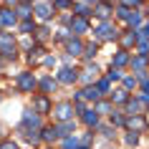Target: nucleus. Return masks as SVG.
I'll return each instance as SVG.
<instances>
[{
	"label": "nucleus",
	"instance_id": "nucleus-1",
	"mask_svg": "<svg viewBox=\"0 0 149 149\" xmlns=\"http://www.w3.org/2000/svg\"><path fill=\"white\" fill-rule=\"evenodd\" d=\"M0 56L5 58V63H15L20 58V48H18V38L10 31H0Z\"/></svg>",
	"mask_w": 149,
	"mask_h": 149
},
{
	"label": "nucleus",
	"instance_id": "nucleus-2",
	"mask_svg": "<svg viewBox=\"0 0 149 149\" xmlns=\"http://www.w3.org/2000/svg\"><path fill=\"white\" fill-rule=\"evenodd\" d=\"M94 40H99V43H114L119 38H121V31H119V25L114 23V20H101V23L94 25Z\"/></svg>",
	"mask_w": 149,
	"mask_h": 149
},
{
	"label": "nucleus",
	"instance_id": "nucleus-3",
	"mask_svg": "<svg viewBox=\"0 0 149 149\" xmlns=\"http://www.w3.org/2000/svg\"><path fill=\"white\" fill-rule=\"evenodd\" d=\"M15 91L18 94H31L33 96V91H38V76L31 68L15 73Z\"/></svg>",
	"mask_w": 149,
	"mask_h": 149
},
{
	"label": "nucleus",
	"instance_id": "nucleus-4",
	"mask_svg": "<svg viewBox=\"0 0 149 149\" xmlns=\"http://www.w3.org/2000/svg\"><path fill=\"white\" fill-rule=\"evenodd\" d=\"M43 119H46V116H40L33 106H25L23 114H20V121H18V124L25 126V129H36V132H40V129L46 126V121H43Z\"/></svg>",
	"mask_w": 149,
	"mask_h": 149
},
{
	"label": "nucleus",
	"instance_id": "nucleus-5",
	"mask_svg": "<svg viewBox=\"0 0 149 149\" xmlns=\"http://www.w3.org/2000/svg\"><path fill=\"white\" fill-rule=\"evenodd\" d=\"M33 15H36L38 23H51L53 18H58V13L53 8V0H38L33 5Z\"/></svg>",
	"mask_w": 149,
	"mask_h": 149
},
{
	"label": "nucleus",
	"instance_id": "nucleus-6",
	"mask_svg": "<svg viewBox=\"0 0 149 149\" xmlns=\"http://www.w3.org/2000/svg\"><path fill=\"white\" fill-rule=\"evenodd\" d=\"M71 119H76L73 101H71V99L56 101V104H53V124H58V121H71Z\"/></svg>",
	"mask_w": 149,
	"mask_h": 149
},
{
	"label": "nucleus",
	"instance_id": "nucleus-7",
	"mask_svg": "<svg viewBox=\"0 0 149 149\" xmlns=\"http://www.w3.org/2000/svg\"><path fill=\"white\" fill-rule=\"evenodd\" d=\"M61 86H73V84H81V68L79 66H61V68L53 73Z\"/></svg>",
	"mask_w": 149,
	"mask_h": 149
},
{
	"label": "nucleus",
	"instance_id": "nucleus-8",
	"mask_svg": "<svg viewBox=\"0 0 149 149\" xmlns=\"http://www.w3.org/2000/svg\"><path fill=\"white\" fill-rule=\"evenodd\" d=\"M101 76H104V73H101V66H99L96 61L81 66V86H94Z\"/></svg>",
	"mask_w": 149,
	"mask_h": 149
},
{
	"label": "nucleus",
	"instance_id": "nucleus-9",
	"mask_svg": "<svg viewBox=\"0 0 149 149\" xmlns=\"http://www.w3.org/2000/svg\"><path fill=\"white\" fill-rule=\"evenodd\" d=\"M31 106L36 111H38L40 116H48V114H53V101H51V96H46V94H36L31 96Z\"/></svg>",
	"mask_w": 149,
	"mask_h": 149
},
{
	"label": "nucleus",
	"instance_id": "nucleus-10",
	"mask_svg": "<svg viewBox=\"0 0 149 149\" xmlns=\"http://www.w3.org/2000/svg\"><path fill=\"white\" fill-rule=\"evenodd\" d=\"M58 79H56L53 73H40L38 76V94H46V96H53L58 91Z\"/></svg>",
	"mask_w": 149,
	"mask_h": 149
},
{
	"label": "nucleus",
	"instance_id": "nucleus-11",
	"mask_svg": "<svg viewBox=\"0 0 149 149\" xmlns=\"http://www.w3.org/2000/svg\"><path fill=\"white\" fill-rule=\"evenodd\" d=\"M15 136L18 139H23L25 144H31V147H38V144H43V139H40V132H36V129H25V126L15 124Z\"/></svg>",
	"mask_w": 149,
	"mask_h": 149
},
{
	"label": "nucleus",
	"instance_id": "nucleus-12",
	"mask_svg": "<svg viewBox=\"0 0 149 149\" xmlns=\"http://www.w3.org/2000/svg\"><path fill=\"white\" fill-rule=\"evenodd\" d=\"M147 129H149V119H147V114H134V116H126V132L144 134Z\"/></svg>",
	"mask_w": 149,
	"mask_h": 149
},
{
	"label": "nucleus",
	"instance_id": "nucleus-13",
	"mask_svg": "<svg viewBox=\"0 0 149 149\" xmlns=\"http://www.w3.org/2000/svg\"><path fill=\"white\" fill-rule=\"evenodd\" d=\"M68 31L76 36V38H84L86 33H91V20H86V18H79V15H73V20H71L68 25Z\"/></svg>",
	"mask_w": 149,
	"mask_h": 149
},
{
	"label": "nucleus",
	"instance_id": "nucleus-14",
	"mask_svg": "<svg viewBox=\"0 0 149 149\" xmlns=\"http://www.w3.org/2000/svg\"><path fill=\"white\" fill-rule=\"evenodd\" d=\"M0 20H3V28L5 31H10V28H18V23H20V18H18L15 8H0Z\"/></svg>",
	"mask_w": 149,
	"mask_h": 149
},
{
	"label": "nucleus",
	"instance_id": "nucleus-15",
	"mask_svg": "<svg viewBox=\"0 0 149 149\" xmlns=\"http://www.w3.org/2000/svg\"><path fill=\"white\" fill-rule=\"evenodd\" d=\"M46 46H43V43H36V46H33V51L28 56H25V61H28V66H33V68H36V66H43V61H46Z\"/></svg>",
	"mask_w": 149,
	"mask_h": 149
},
{
	"label": "nucleus",
	"instance_id": "nucleus-16",
	"mask_svg": "<svg viewBox=\"0 0 149 149\" xmlns=\"http://www.w3.org/2000/svg\"><path fill=\"white\" fill-rule=\"evenodd\" d=\"M84 46H86V40L73 36V38H71L68 43L63 46V53H68L71 58H81V56H84Z\"/></svg>",
	"mask_w": 149,
	"mask_h": 149
},
{
	"label": "nucleus",
	"instance_id": "nucleus-17",
	"mask_svg": "<svg viewBox=\"0 0 149 149\" xmlns=\"http://www.w3.org/2000/svg\"><path fill=\"white\" fill-rule=\"evenodd\" d=\"M114 10H116V5H114V3H106V0H101V3L94 8V18L99 20V23H101V20H111Z\"/></svg>",
	"mask_w": 149,
	"mask_h": 149
},
{
	"label": "nucleus",
	"instance_id": "nucleus-18",
	"mask_svg": "<svg viewBox=\"0 0 149 149\" xmlns=\"http://www.w3.org/2000/svg\"><path fill=\"white\" fill-rule=\"evenodd\" d=\"M101 51V43L99 40H86V46H84V56H81V63L86 66V63H94L96 56Z\"/></svg>",
	"mask_w": 149,
	"mask_h": 149
},
{
	"label": "nucleus",
	"instance_id": "nucleus-19",
	"mask_svg": "<svg viewBox=\"0 0 149 149\" xmlns=\"http://www.w3.org/2000/svg\"><path fill=\"white\" fill-rule=\"evenodd\" d=\"M116 132H119V129H116V126H111L109 121H106V119H104L101 124H99V129H96V134L101 136V141H104V144H111V141L116 139Z\"/></svg>",
	"mask_w": 149,
	"mask_h": 149
},
{
	"label": "nucleus",
	"instance_id": "nucleus-20",
	"mask_svg": "<svg viewBox=\"0 0 149 149\" xmlns=\"http://www.w3.org/2000/svg\"><path fill=\"white\" fill-rule=\"evenodd\" d=\"M124 111H126V116H134V114H149L147 106L141 104V99H139L136 94H132V99L124 104Z\"/></svg>",
	"mask_w": 149,
	"mask_h": 149
},
{
	"label": "nucleus",
	"instance_id": "nucleus-21",
	"mask_svg": "<svg viewBox=\"0 0 149 149\" xmlns=\"http://www.w3.org/2000/svg\"><path fill=\"white\" fill-rule=\"evenodd\" d=\"M129 63H132V51L116 48V53L111 56V66H114V68H126Z\"/></svg>",
	"mask_w": 149,
	"mask_h": 149
},
{
	"label": "nucleus",
	"instance_id": "nucleus-22",
	"mask_svg": "<svg viewBox=\"0 0 149 149\" xmlns=\"http://www.w3.org/2000/svg\"><path fill=\"white\" fill-rule=\"evenodd\" d=\"M79 121L84 124V129H99V124H101L104 119L99 116V114H96V109L91 106V109H88L86 114H84V116H79Z\"/></svg>",
	"mask_w": 149,
	"mask_h": 149
},
{
	"label": "nucleus",
	"instance_id": "nucleus-23",
	"mask_svg": "<svg viewBox=\"0 0 149 149\" xmlns=\"http://www.w3.org/2000/svg\"><path fill=\"white\" fill-rule=\"evenodd\" d=\"M53 126H56V132H58V136L66 139V136H73V134H76L79 121H76V119H71V121H58V124H53Z\"/></svg>",
	"mask_w": 149,
	"mask_h": 149
},
{
	"label": "nucleus",
	"instance_id": "nucleus-24",
	"mask_svg": "<svg viewBox=\"0 0 149 149\" xmlns=\"http://www.w3.org/2000/svg\"><path fill=\"white\" fill-rule=\"evenodd\" d=\"M40 139H43V144H46V147H53V144H58V141H61V136H58V132H56L53 124H46L43 129H40Z\"/></svg>",
	"mask_w": 149,
	"mask_h": 149
},
{
	"label": "nucleus",
	"instance_id": "nucleus-25",
	"mask_svg": "<svg viewBox=\"0 0 149 149\" xmlns=\"http://www.w3.org/2000/svg\"><path fill=\"white\" fill-rule=\"evenodd\" d=\"M79 91H81V99H84L86 104H91V106H94V104H99L101 99H106V96L99 94V88H96V86H81Z\"/></svg>",
	"mask_w": 149,
	"mask_h": 149
},
{
	"label": "nucleus",
	"instance_id": "nucleus-26",
	"mask_svg": "<svg viewBox=\"0 0 149 149\" xmlns=\"http://www.w3.org/2000/svg\"><path fill=\"white\" fill-rule=\"evenodd\" d=\"M106 99H109V101L114 104L116 109H124V104L129 101V99H132V94H129V91H124V88H114V91H111V94L106 96Z\"/></svg>",
	"mask_w": 149,
	"mask_h": 149
},
{
	"label": "nucleus",
	"instance_id": "nucleus-27",
	"mask_svg": "<svg viewBox=\"0 0 149 149\" xmlns=\"http://www.w3.org/2000/svg\"><path fill=\"white\" fill-rule=\"evenodd\" d=\"M119 48H126V51L136 48V31H132V28L121 31V38H119Z\"/></svg>",
	"mask_w": 149,
	"mask_h": 149
},
{
	"label": "nucleus",
	"instance_id": "nucleus-28",
	"mask_svg": "<svg viewBox=\"0 0 149 149\" xmlns=\"http://www.w3.org/2000/svg\"><path fill=\"white\" fill-rule=\"evenodd\" d=\"M36 43H43L46 46L48 38H53V31H51V23H38V28H36Z\"/></svg>",
	"mask_w": 149,
	"mask_h": 149
},
{
	"label": "nucleus",
	"instance_id": "nucleus-29",
	"mask_svg": "<svg viewBox=\"0 0 149 149\" xmlns=\"http://www.w3.org/2000/svg\"><path fill=\"white\" fill-rule=\"evenodd\" d=\"M106 121H109L111 126H116V129H126V111L124 109H114Z\"/></svg>",
	"mask_w": 149,
	"mask_h": 149
},
{
	"label": "nucleus",
	"instance_id": "nucleus-30",
	"mask_svg": "<svg viewBox=\"0 0 149 149\" xmlns=\"http://www.w3.org/2000/svg\"><path fill=\"white\" fill-rule=\"evenodd\" d=\"M36 28H38V20L31 18V20H20L15 31H18V36H36Z\"/></svg>",
	"mask_w": 149,
	"mask_h": 149
},
{
	"label": "nucleus",
	"instance_id": "nucleus-31",
	"mask_svg": "<svg viewBox=\"0 0 149 149\" xmlns=\"http://www.w3.org/2000/svg\"><path fill=\"white\" fill-rule=\"evenodd\" d=\"M94 109H96V114H99L101 119H109V116H111V111L116 109V106H114L109 99H101L99 104H94Z\"/></svg>",
	"mask_w": 149,
	"mask_h": 149
},
{
	"label": "nucleus",
	"instance_id": "nucleus-32",
	"mask_svg": "<svg viewBox=\"0 0 149 149\" xmlns=\"http://www.w3.org/2000/svg\"><path fill=\"white\" fill-rule=\"evenodd\" d=\"M121 141H124V147L136 149V147L141 144V134H136V132H126V129H124V134H121Z\"/></svg>",
	"mask_w": 149,
	"mask_h": 149
},
{
	"label": "nucleus",
	"instance_id": "nucleus-33",
	"mask_svg": "<svg viewBox=\"0 0 149 149\" xmlns=\"http://www.w3.org/2000/svg\"><path fill=\"white\" fill-rule=\"evenodd\" d=\"M73 15H79V18H86V20H91V18H94V8L79 0V3L73 5Z\"/></svg>",
	"mask_w": 149,
	"mask_h": 149
},
{
	"label": "nucleus",
	"instance_id": "nucleus-34",
	"mask_svg": "<svg viewBox=\"0 0 149 149\" xmlns=\"http://www.w3.org/2000/svg\"><path fill=\"white\" fill-rule=\"evenodd\" d=\"M104 76H106V79H109L111 84H121L126 73H124V68H114V66L109 63V68H106V73H104Z\"/></svg>",
	"mask_w": 149,
	"mask_h": 149
},
{
	"label": "nucleus",
	"instance_id": "nucleus-35",
	"mask_svg": "<svg viewBox=\"0 0 149 149\" xmlns=\"http://www.w3.org/2000/svg\"><path fill=\"white\" fill-rule=\"evenodd\" d=\"M132 13H134V10L132 8H126V5H119V3H116V10H114V18H116V20H119V23H129V18H132Z\"/></svg>",
	"mask_w": 149,
	"mask_h": 149
},
{
	"label": "nucleus",
	"instance_id": "nucleus-36",
	"mask_svg": "<svg viewBox=\"0 0 149 149\" xmlns=\"http://www.w3.org/2000/svg\"><path fill=\"white\" fill-rule=\"evenodd\" d=\"M71 38H73V33H71L68 28H58V31L53 33V43H58V46H66Z\"/></svg>",
	"mask_w": 149,
	"mask_h": 149
},
{
	"label": "nucleus",
	"instance_id": "nucleus-37",
	"mask_svg": "<svg viewBox=\"0 0 149 149\" xmlns=\"http://www.w3.org/2000/svg\"><path fill=\"white\" fill-rule=\"evenodd\" d=\"M121 88H124V91H129V94H132V91H136V88H139V79H136L134 73H126L124 81H121Z\"/></svg>",
	"mask_w": 149,
	"mask_h": 149
},
{
	"label": "nucleus",
	"instance_id": "nucleus-38",
	"mask_svg": "<svg viewBox=\"0 0 149 149\" xmlns=\"http://www.w3.org/2000/svg\"><path fill=\"white\" fill-rule=\"evenodd\" d=\"M94 86H96V88H99V94H101V96H109V94H111V91H114V84H111V81H109V79H106V76H101V79L96 81Z\"/></svg>",
	"mask_w": 149,
	"mask_h": 149
},
{
	"label": "nucleus",
	"instance_id": "nucleus-39",
	"mask_svg": "<svg viewBox=\"0 0 149 149\" xmlns=\"http://www.w3.org/2000/svg\"><path fill=\"white\" fill-rule=\"evenodd\" d=\"M15 13H18L20 20H31V18H36V15H33V5H28V3H20V5L15 8Z\"/></svg>",
	"mask_w": 149,
	"mask_h": 149
},
{
	"label": "nucleus",
	"instance_id": "nucleus-40",
	"mask_svg": "<svg viewBox=\"0 0 149 149\" xmlns=\"http://www.w3.org/2000/svg\"><path fill=\"white\" fill-rule=\"evenodd\" d=\"M73 0H53V8L56 13H73Z\"/></svg>",
	"mask_w": 149,
	"mask_h": 149
},
{
	"label": "nucleus",
	"instance_id": "nucleus-41",
	"mask_svg": "<svg viewBox=\"0 0 149 149\" xmlns=\"http://www.w3.org/2000/svg\"><path fill=\"white\" fill-rule=\"evenodd\" d=\"M76 147H81V136H79V134L61 139V149H76Z\"/></svg>",
	"mask_w": 149,
	"mask_h": 149
},
{
	"label": "nucleus",
	"instance_id": "nucleus-42",
	"mask_svg": "<svg viewBox=\"0 0 149 149\" xmlns=\"http://www.w3.org/2000/svg\"><path fill=\"white\" fill-rule=\"evenodd\" d=\"M33 46H36V38H33V36H23V40H18V48H20L23 53H31Z\"/></svg>",
	"mask_w": 149,
	"mask_h": 149
},
{
	"label": "nucleus",
	"instance_id": "nucleus-43",
	"mask_svg": "<svg viewBox=\"0 0 149 149\" xmlns=\"http://www.w3.org/2000/svg\"><path fill=\"white\" fill-rule=\"evenodd\" d=\"M81 136V144H88V147H94V139H96V129H84L79 134Z\"/></svg>",
	"mask_w": 149,
	"mask_h": 149
},
{
	"label": "nucleus",
	"instance_id": "nucleus-44",
	"mask_svg": "<svg viewBox=\"0 0 149 149\" xmlns=\"http://www.w3.org/2000/svg\"><path fill=\"white\" fill-rule=\"evenodd\" d=\"M58 63H61V61H58V56L48 53V56H46V61H43V68H48V71H56V68H58Z\"/></svg>",
	"mask_w": 149,
	"mask_h": 149
},
{
	"label": "nucleus",
	"instance_id": "nucleus-45",
	"mask_svg": "<svg viewBox=\"0 0 149 149\" xmlns=\"http://www.w3.org/2000/svg\"><path fill=\"white\" fill-rule=\"evenodd\" d=\"M71 20H73V13H58V25L61 28H68Z\"/></svg>",
	"mask_w": 149,
	"mask_h": 149
},
{
	"label": "nucleus",
	"instance_id": "nucleus-46",
	"mask_svg": "<svg viewBox=\"0 0 149 149\" xmlns=\"http://www.w3.org/2000/svg\"><path fill=\"white\" fill-rule=\"evenodd\" d=\"M119 5H126V8H132V10H141L144 0H119Z\"/></svg>",
	"mask_w": 149,
	"mask_h": 149
},
{
	"label": "nucleus",
	"instance_id": "nucleus-47",
	"mask_svg": "<svg viewBox=\"0 0 149 149\" xmlns=\"http://www.w3.org/2000/svg\"><path fill=\"white\" fill-rule=\"evenodd\" d=\"M0 149H20V147H18L15 139H3L0 141Z\"/></svg>",
	"mask_w": 149,
	"mask_h": 149
},
{
	"label": "nucleus",
	"instance_id": "nucleus-48",
	"mask_svg": "<svg viewBox=\"0 0 149 149\" xmlns=\"http://www.w3.org/2000/svg\"><path fill=\"white\" fill-rule=\"evenodd\" d=\"M58 61H61V66H73V58H71L68 53H61V56H58Z\"/></svg>",
	"mask_w": 149,
	"mask_h": 149
},
{
	"label": "nucleus",
	"instance_id": "nucleus-49",
	"mask_svg": "<svg viewBox=\"0 0 149 149\" xmlns=\"http://www.w3.org/2000/svg\"><path fill=\"white\" fill-rule=\"evenodd\" d=\"M139 94H147V96H149V79H144V81L139 84Z\"/></svg>",
	"mask_w": 149,
	"mask_h": 149
},
{
	"label": "nucleus",
	"instance_id": "nucleus-50",
	"mask_svg": "<svg viewBox=\"0 0 149 149\" xmlns=\"http://www.w3.org/2000/svg\"><path fill=\"white\" fill-rule=\"evenodd\" d=\"M3 5H5V8H18L20 0H3Z\"/></svg>",
	"mask_w": 149,
	"mask_h": 149
},
{
	"label": "nucleus",
	"instance_id": "nucleus-51",
	"mask_svg": "<svg viewBox=\"0 0 149 149\" xmlns=\"http://www.w3.org/2000/svg\"><path fill=\"white\" fill-rule=\"evenodd\" d=\"M81 3H86V5H91V8H96V5H99L101 0H81Z\"/></svg>",
	"mask_w": 149,
	"mask_h": 149
},
{
	"label": "nucleus",
	"instance_id": "nucleus-52",
	"mask_svg": "<svg viewBox=\"0 0 149 149\" xmlns=\"http://www.w3.org/2000/svg\"><path fill=\"white\" fill-rule=\"evenodd\" d=\"M5 66H8V63H5V58L0 56V73H3V68H5Z\"/></svg>",
	"mask_w": 149,
	"mask_h": 149
},
{
	"label": "nucleus",
	"instance_id": "nucleus-53",
	"mask_svg": "<svg viewBox=\"0 0 149 149\" xmlns=\"http://www.w3.org/2000/svg\"><path fill=\"white\" fill-rule=\"evenodd\" d=\"M5 132H8V126H5V124H0V136H5Z\"/></svg>",
	"mask_w": 149,
	"mask_h": 149
},
{
	"label": "nucleus",
	"instance_id": "nucleus-54",
	"mask_svg": "<svg viewBox=\"0 0 149 149\" xmlns=\"http://www.w3.org/2000/svg\"><path fill=\"white\" fill-rule=\"evenodd\" d=\"M5 96H8V94H5V91H3V88H0V104L5 101Z\"/></svg>",
	"mask_w": 149,
	"mask_h": 149
},
{
	"label": "nucleus",
	"instance_id": "nucleus-55",
	"mask_svg": "<svg viewBox=\"0 0 149 149\" xmlns=\"http://www.w3.org/2000/svg\"><path fill=\"white\" fill-rule=\"evenodd\" d=\"M20 3H28V5H36L38 0H20Z\"/></svg>",
	"mask_w": 149,
	"mask_h": 149
},
{
	"label": "nucleus",
	"instance_id": "nucleus-56",
	"mask_svg": "<svg viewBox=\"0 0 149 149\" xmlns=\"http://www.w3.org/2000/svg\"><path fill=\"white\" fill-rule=\"evenodd\" d=\"M76 149H94V147H88V144H81V147H76Z\"/></svg>",
	"mask_w": 149,
	"mask_h": 149
},
{
	"label": "nucleus",
	"instance_id": "nucleus-57",
	"mask_svg": "<svg viewBox=\"0 0 149 149\" xmlns=\"http://www.w3.org/2000/svg\"><path fill=\"white\" fill-rule=\"evenodd\" d=\"M0 31H5V28H3V20H0Z\"/></svg>",
	"mask_w": 149,
	"mask_h": 149
},
{
	"label": "nucleus",
	"instance_id": "nucleus-58",
	"mask_svg": "<svg viewBox=\"0 0 149 149\" xmlns=\"http://www.w3.org/2000/svg\"><path fill=\"white\" fill-rule=\"evenodd\" d=\"M109 149H119V147H109Z\"/></svg>",
	"mask_w": 149,
	"mask_h": 149
},
{
	"label": "nucleus",
	"instance_id": "nucleus-59",
	"mask_svg": "<svg viewBox=\"0 0 149 149\" xmlns=\"http://www.w3.org/2000/svg\"><path fill=\"white\" fill-rule=\"evenodd\" d=\"M46 149H53V147H46Z\"/></svg>",
	"mask_w": 149,
	"mask_h": 149
},
{
	"label": "nucleus",
	"instance_id": "nucleus-60",
	"mask_svg": "<svg viewBox=\"0 0 149 149\" xmlns=\"http://www.w3.org/2000/svg\"><path fill=\"white\" fill-rule=\"evenodd\" d=\"M0 79H3V73H0Z\"/></svg>",
	"mask_w": 149,
	"mask_h": 149
},
{
	"label": "nucleus",
	"instance_id": "nucleus-61",
	"mask_svg": "<svg viewBox=\"0 0 149 149\" xmlns=\"http://www.w3.org/2000/svg\"><path fill=\"white\" fill-rule=\"evenodd\" d=\"M0 141H3V139H0Z\"/></svg>",
	"mask_w": 149,
	"mask_h": 149
}]
</instances>
